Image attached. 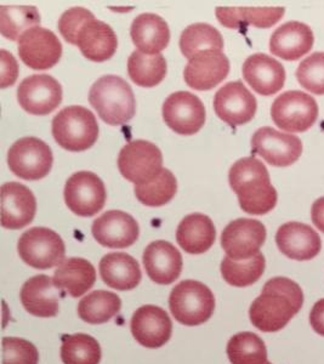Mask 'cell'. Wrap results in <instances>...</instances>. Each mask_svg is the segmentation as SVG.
Masks as SVG:
<instances>
[{
    "mask_svg": "<svg viewBox=\"0 0 324 364\" xmlns=\"http://www.w3.org/2000/svg\"><path fill=\"white\" fill-rule=\"evenodd\" d=\"M230 185L239 205L250 215H265L277 204V191L271 185L266 166L256 158H242L230 169Z\"/></svg>",
    "mask_w": 324,
    "mask_h": 364,
    "instance_id": "obj_1",
    "label": "cell"
},
{
    "mask_svg": "<svg viewBox=\"0 0 324 364\" xmlns=\"http://www.w3.org/2000/svg\"><path fill=\"white\" fill-rule=\"evenodd\" d=\"M89 101L101 119L109 125H124L133 119L136 102L133 89L118 75H104L92 84Z\"/></svg>",
    "mask_w": 324,
    "mask_h": 364,
    "instance_id": "obj_2",
    "label": "cell"
},
{
    "mask_svg": "<svg viewBox=\"0 0 324 364\" xmlns=\"http://www.w3.org/2000/svg\"><path fill=\"white\" fill-rule=\"evenodd\" d=\"M51 129L58 145L71 152L90 149L99 137L95 116L83 106H70L61 109L53 119Z\"/></svg>",
    "mask_w": 324,
    "mask_h": 364,
    "instance_id": "obj_3",
    "label": "cell"
},
{
    "mask_svg": "<svg viewBox=\"0 0 324 364\" xmlns=\"http://www.w3.org/2000/svg\"><path fill=\"white\" fill-rule=\"evenodd\" d=\"M169 307L178 322L195 327L210 319L215 310V298L205 284L190 279L171 290Z\"/></svg>",
    "mask_w": 324,
    "mask_h": 364,
    "instance_id": "obj_4",
    "label": "cell"
},
{
    "mask_svg": "<svg viewBox=\"0 0 324 364\" xmlns=\"http://www.w3.org/2000/svg\"><path fill=\"white\" fill-rule=\"evenodd\" d=\"M17 252L31 267L49 269L65 260L66 248L56 232L50 228H33L20 237Z\"/></svg>",
    "mask_w": 324,
    "mask_h": 364,
    "instance_id": "obj_5",
    "label": "cell"
},
{
    "mask_svg": "<svg viewBox=\"0 0 324 364\" xmlns=\"http://www.w3.org/2000/svg\"><path fill=\"white\" fill-rule=\"evenodd\" d=\"M271 117L279 129L291 133H303L318 118L316 100L303 91H287L274 100Z\"/></svg>",
    "mask_w": 324,
    "mask_h": 364,
    "instance_id": "obj_6",
    "label": "cell"
},
{
    "mask_svg": "<svg viewBox=\"0 0 324 364\" xmlns=\"http://www.w3.org/2000/svg\"><path fill=\"white\" fill-rule=\"evenodd\" d=\"M53 161L50 147L37 137L20 139L9 149V168L16 176L28 181L45 178Z\"/></svg>",
    "mask_w": 324,
    "mask_h": 364,
    "instance_id": "obj_7",
    "label": "cell"
},
{
    "mask_svg": "<svg viewBox=\"0 0 324 364\" xmlns=\"http://www.w3.org/2000/svg\"><path fill=\"white\" fill-rule=\"evenodd\" d=\"M163 154L157 146L145 140L130 141L122 149L118 168L126 180L144 185L162 171Z\"/></svg>",
    "mask_w": 324,
    "mask_h": 364,
    "instance_id": "obj_8",
    "label": "cell"
},
{
    "mask_svg": "<svg viewBox=\"0 0 324 364\" xmlns=\"http://www.w3.org/2000/svg\"><path fill=\"white\" fill-rule=\"evenodd\" d=\"M107 198L102 180L92 171H78L65 186V202L75 215L90 218L104 208Z\"/></svg>",
    "mask_w": 324,
    "mask_h": 364,
    "instance_id": "obj_9",
    "label": "cell"
},
{
    "mask_svg": "<svg viewBox=\"0 0 324 364\" xmlns=\"http://www.w3.org/2000/svg\"><path fill=\"white\" fill-rule=\"evenodd\" d=\"M266 235V228L258 220L237 219L225 228L221 245L232 260H249L260 252Z\"/></svg>",
    "mask_w": 324,
    "mask_h": 364,
    "instance_id": "obj_10",
    "label": "cell"
},
{
    "mask_svg": "<svg viewBox=\"0 0 324 364\" xmlns=\"http://www.w3.org/2000/svg\"><path fill=\"white\" fill-rule=\"evenodd\" d=\"M17 100L29 114L45 116L54 112L63 102V87L51 75H31L18 85Z\"/></svg>",
    "mask_w": 324,
    "mask_h": 364,
    "instance_id": "obj_11",
    "label": "cell"
},
{
    "mask_svg": "<svg viewBox=\"0 0 324 364\" xmlns=\"http://www.w3.org/2000/svg\"><path fill=\"white\" fill-rule=\"evenodd\" d=\"M18 55L22 63L32 70H49L63 56V44L56 34L44 27H34L18 39Z\"/></svg>",
    "mask_w": 324,
    "mask_h": 364,
    "instance_id": "obj_12",
    "label": "cell"
},
{
    "mask_svg": "<svg viewBox=\"0 0 324 364\" xmlns=\"http://www.w3.org/2000/svg\"><path fill=\"white\" fill-rule=\"evenodd\" d=\"M252 147L255 154L274 166L294 164L303 154V144L299 137L281 133L270 127H264L252 137Z\"/></svg>",
    "mask_w": 324,
    "mask_h": 364,
    "instance_id": "obj_13",
    "label": "cell"
},
{
    "mask_svg": "<svg viewBox=\"0 0 324 364\" xmlns=\"http://www.w3.org/2000/svg\"><path fill=\"white\" fill-rule=\"evenodd\" d=\"M163 119L175 133L193 135L205 123V108L200 97L188 91H178L163 104Z\"/></svg>",
    "mask_w": 324,
    "mask_h": 364,
    "instance_id": "obj_14",
    "label": "cell"
},
{
    "mask_svg": "<svg viewBox=\"0 0 324 364\" xmlns=\"http://www.w3.org/2000/svg\"><path fill=\"white\" fill-rule=\"evenodd\" d=\"M256 108L255 96L241 80L226 84L214 97L216 116L231 127L249 123L256 113Z\"/></svg>",
    "mask_w": 324,
    "mask_h": 364,
    "instance_id": "obj_15",
    "label": "cell"
},
{
    "mask_svg": "<svg viewBox=\"0 0 324 364\" xmlns=\"http://www.w3.org/2000/svg\"><path fill=\"white\" fill-rule=\"evenodd\" d=\"M92 232L96 242L106 248L124 249L136 242L140 228L129 214L109 210L92 223Z\"/></svg>",
    "mask_w": 324,
    "mask_h": 364,
    "instance_id": "obj_16",
    "label": "cell"
},
{
    "mask_svg": "<svg viewBox=\"0 0 324 364\" xmlns=\"http://www.w3.org/2000/svg\"><path fill=\"white\" fill-rule=\"evenodd\" d=\"M230 61L222 51L207 50L188 61L183 78L195 90H210L229 75Z\"/></svg>",
    "mask_w": 324,
    "mask_h": 364,
    "instance_id": "obj_17",
    "label": "cell"
},
{
    "mask_svg": "<svg viewBox=\"0 0 324 364\" xmlns=\"http://www.w3.org/2000/svg\"><path fill=\"white\" fill-rule=\"evenodd\" d=\"M137 343L148 348H159L171 339L173 323L166 311L153 305H146L135 311L130 323Z\"/></svg>",
    "mask_w": 324,
    "mask_h": 364,
    "instance_id": "obj_18",
    "label": "cell"
},
{
    "mask_svg": "<svg viewBox=\"0 0 324 364\" xmlns=\"http://www.w3.org/2000/svg\"><path fill=\"white\" fill-rule=\"evenodd\" d=\"M37 200L32 191L18 182H6L1 186V226L20 230L33 221Z\"/></svg>",
    "mask_w": 324,
    "mask_h": 364,
    "instance_id": "obj_19",
    "label": "cell"
},
{
    "mask_svg": "<svg viewBox=\"0 0 324 364\" xmlns=\"http://www.w3.org/2000/svg\"><path fill=\"white\" fill-rule=\"evenodd\" d=\"M296 315L291 302L283 295L261 291L249 309L250 322L265 333L282 331Z\"/></svg>",
    "mask_w": 324,
    "mask_h": 364,
    "instance_id": "obj_20",
    "label": "cell"
},
{
    "mask_svg": "<svg viewBox=\"0 0 324 364\" xmlns=\"http://www.w3.org/2000/svg\"><path fill=\"white\" fill-rule=\"evenodd\" d=\"M142 261L147 276L161 286L174 283L183 271L181 254L166 240H156L147 245Z\"/></svg>",
    "mask_w": 324,
    "mask_h": 364,
    "instance_id": "obj_21",
    "label": "cell"
},
{
    "mask_svg": "<svg viewBox=\"0 0 324 364\" xmlns=\"http://www.w3.org/2000/svg\"><path fill=\"white\" fill-rule=\"evenodd\" d=\"M279 252L291 260H312L322 248L320 237L311 226L301 223L282 225L276 235Z\"/></svg>",
    "mask_w": 324,
    "mask_h": 364,
    "instance_id": "obj_22",
    "label": "cell"
},
{
    "mask_svg": "<svg viewBox=\"0 0 324 364\" xmlns=\"http://www.w3.org/2000/svg\"><path fill=\"white\" fill-rule=\"evenodd\" d=\"M63 290L55 284L54 278L38 274L29 278L22 287L20 299L25 310L36 317L50 318L60 311V296Z\"/></svg>",
    "mask_w": 324,
    "mask_h": 364,
    "instance_id": "obj_23",
    "label": "cell"
},
{
    "mask_svg": "<svg viewBox=\"0 0 324 364\" xmlns=\"http://www.w3.org/2000/svg\"><path fill=\"white\" fill-rule=\"evenodd\" d=\"M243 77L255 92L264 96L279 92L286 83L282 63L265 54H254L245 60Z\"/></svg>",
    "mask_w": 324,
    "mask_h": 364,
    "instance_id": "obj_24",
    "label": "cell"
},
{
    "mask_svg": "<svg viewBox=\"0 0 324 364\" xmlns=\"http://www.w3.org/2000/svg\"><path fill=\"white\" fill-rule=\"evenodd\" d=\"M313 43V32L308 25L298 21L287 22L271 36L270 51L286 61H296L308 54Z\"/></svg>",
    "mask_w": 324,
    "mask_h": 364,
    "instance_id": "obj_25",
    "label": "cell"
},
{
    "mask_svg": "<svg viewBox=\"0 0 324 364\" xmlns=\"http://www.w3.org/2000/svg\"><path fill=\"white\" fill-rule=\"evenodd\" d=\"M75 46L87 60L104 63L116 54L118 39L107 23L92 18L80 28Z\"/></svg>",
    "mask_w": 324,
    "mask_h": 364,
    "instance_id": "obj_26",
    "label": "cell"
},
{
    "mask_svg": "<svg viewBox=\"0 0 324 364\" xmlns=\"http://www.w3.org/2000/svg\"><path fill=\"white\" fill-rule=\"evenodd\" d=\"M134 44L141 53L157 55L171 42V29L166 20L156 14H141L130 28Z\"/></svg>",
    "mask_w": 324,
    "mask_h": 364,
    "instance_id": "obj_27",
    "label": "cell"
},
{
    "mask_svg": "<svg viewBox=\"0 0 324 364\" xmlns=\"http://www.w3.org/2000/svg\"><path fill=\"white\" fill-rule=\"evenodd\" d=\"M102 281L113 289H135L141 282L142 273L135 259L125 252H111L100 261Z\"/></svg>",
    "mask_w": 324,
    "mask_h": 364,
    "instance_id": "obj_28",
    "label": "cell"
},
{
    "mask_svg": "<svg viewBox=\"0 0 324 364\" xmlns=\"http://www.w3.org/2000/svg\"><path fill=\"white\" fill-rule=\"evenodd\" d=\"M96 271L92 262L82 257H68L55 269L54 282L58 289L72 298H80L95 284Z\"/></svg>",
    "mask_w": 324,
    "mask_h": 364,
    "instance_id": "obj_29",
    "label": "cell"
},
{
    "mask_svg": "<svg viewBox=\"0 0 324 364\" xmlns=\"http://www.w3.org/2000/svg\"><path fill=\"white\" fill-rule=\"evenodd\" d=\"M216 238L215 226L209 216L195 213L180 223L176 231L178 245L193 255H200L212 248Z\"/></svg>",
    "mask_w": 324,
    "mask_h": 364,
    "instance_id": "obj_30",
    "label": "cell"
},
{
    "mask_svg": "<svg viewBox=\"0 0 324 364\" xmlns=\"http://www.w3.org/2000/svg\"><path fill=\"white\" fill-rule=\"evenodd\" d=\"M283 8H217L216 17L227 28L239 29L250 25L258 28H270L284 15Z\"/></svg>",
    "mask_w": 324,
    "mask_h": 364,
    "instance_id": "obj_31",
    "label": "cell"
},
{
    "mask_svg": "<svg viewBox=\"0 0 324 364\" xmlns=\"http://www.w3.org/2000/svg\"><path fill=\"white\" fill-rule=\"evenodd\" d=\"M166 61L161 54L148 55L135 50L128 60V73L139 87H152L166 78Z\"/></svg>",
    "mask_w": 324,
    "mask_h": 364,
    "instance_id": "obj_32",
    "label": "cell"
},
{
    "mask_svg": "<svg viewBox=\"0 0 324 364\" xmlns=\"http://www.w3.org/2000/svg\"><path fill=\"white\" fill-rule=\"evenodd\" d=\"M122 300L106 290H96L84 296L78 304V316L89 324H104L119 314Z\"/></svg>",
    "mask_w": 324,
    "mask_h": 364,
    "instance_id": "obj_33",
    "label": "cell"
},
{
    "mask_svg": "<svg viewBox=\"0 0 324 364\" xmlns=\"http://www.w3.org/2000/svg\"><path fill=\"white\" fill-rule=\"evenodd\" d=\"M180 49L185 58L191 60L200 53L207 50L222 51L224 39L220 32L207 23L188 26L180 37Z\"/></svg>",
    "mask_w": 324,
    "mask_h": 364,
    "instance_id": "obj_34",
    "label": "cell"
},
{
    "mask_svg": "<svg viewBox=\"0 0 324 364\" xmlns=\"http://www.w3.org/2000/svg\"><path fill=\"white\" fill-rule=\"evenodd\" d=\"M265 267L266 260L261 252L244 261L232 260L226 257L221 262V274L230 286L244 288L256 283L265 272Z\"/></svg>",
    "mask_w": 324,
    "mask_h": 364,
    "instance_id": "obj_35",
    "label": "cell"
},
{
    "mask_svg": "<svg viewBox=\"0 0 324 364\" xmlns=\"http://www.w3.org/2000/svg\"><path fill=\"white\" fill-rule=\"evenodd\" d=\"M40 14L36 6H1L0 32L6 39L17 41L29 29L40 23Z\"/></svg>",
    "mask_w": 324,
    "mask_h": 364,
    "instance_id": "obj_36",
    "label": "cell"
},
{
    "mask_svg": "<svg viewBox=\"0 0 324 364\" xmlns=\"http://www.w3.org/2000/svg\"><path fill=\"white\" fill-rule=\"evenodd\" d=\"M227 356L232 364H266V345L254 333H238L227 343Z\"/></svg>",
    "mask_w": 324,
    "mask_h": 364,
    "instance_id": "obj_37",
    "label": "cell"
},
{
    "mask_svg": "<svg viewBox=\"0 0 324 364\" xmlns=\"http://www.w3.org/2000/svg\"><path fill=\"white\" fill-rule=\"evenodd\" d=\"M136 198L146 207H163L174 198L178 181L171 170L162 169L153 180L144 185H135Z\"/></svg>",
    "mask_w": 324,
    "mask_h": 364,
    "instance_id": "obj_38",
    "label": "cell"
},
{
    "mask_svg": "<svg viewBox=\"0 0 324 364\" xmlns=\"http://www.w3.org/2000/svg\"><path fill=\"white\" fill-rule=\"evenodd\" d=\"M61 360L63 364H99L100 343L87 334L63 336Z\"/></svg>",
    "mask_w": 324,
    "mask_h": 364,
    "instance_id": "obj_39",
    "label": "cell"
},
{
    "mask_svg": "<svg viewBox=\"0 0 324 364\" xmlns=\"http://www.w3.org/2000/svg\"><path fill=\"white\" fill-rule=\"evenodd\" d=\"M300 85L316 95H324V53H315L305 58L296 70Z\"/></svg>",
    "mask_w": 324,
    "mask_h": 364,
    "instance_id": "obj_40",
    "label": "cell"
},
{
    "mask_svg": "<svg viewBox=\"0 0 324 364\" xmlns=\"http://www.w3.org/2000/svg\"><path fill=\"white\" fill-rule=\"evenodd\" d=\"M3 364H38L39 353L33 343L20 338H4Z\"/></svg>",
    "mask_w": 324,
    "mask_h": 364,
    "instance_id": "obj_41",
    "label": "cell"
},
{
    "mask_svg": "<svg viewBox=\"0 0 324 364\" xmlns=\"http://www.w3.org/2000/svg\"><path fill=\"white\" fill-rule=\"evenodd\" d=\"M92 18H95V16L87 9H70L65 11L61 18L58 20V31H60V33L63 34L66 42L71 43L72 46H75L80 28Z\"/></svg>",
    "mask_w": 324,
    "mask_h": 364,
    "instance_id": "obj_42",
    "label": "cell"
},
{
    "mask_svg": "<svg viewBox=\"0 0 324 364\" xmlns=\"http://www.w3.org/2000/svg\"><path fill=\"white\" fill-rule=\"evenodd\" d=\"M262 291H270L276 294L283 295L291 302L296 314L301 310L303 305V293L299 284L289 278L276 277L266 282Z\"/></svg>",
    "mask_w": 324,
    "mask_h": 364,
    "instance_id": "obj_43",
    "label": "cell"
},
{
    "mask_svg": "<svg viewBox=\"0 0 324 364\" xmlns=\"http://www.w3.org/2000/svg\"><path fill=\"white\" fill-rule=\"evenodd\" d=\"M0 60H1V82L0 87H4L14 85L16 82L17 75H18V66H17L16 60L13 55L8 53L6 50L0 51Z\"/></svg>",
    "mask_w": 324,
    "mask_h": 364,
    "instance_id": "obj_44",
    "label": "cell"
},
{
    "mask_svg": "<svg viewBox=\"0 0 324 364\" xmlns=\"http://www.w3.org/2000/svg\"><path fill=\"white\" fill-rule=\"evenodd\" d=\"M310 323L313 331L320 336H324V299L317 301L310 312Z\"/></svg>",
    "mask_w": 324,
    "mask_h": 364,
    "instance_id": "obj_45",
    "label": "cell"
},
{
    "mask_svg": "<svg viewBox=\"0 0 324 364\" xmlns=\"http://www.w3.org/2000/svg\"><path fill=\"white\" fill-rule=\"evenodd\" d=\"M311 219L313 225L324 233V197L317 199L312 205Z\"/></svg>",
    "mask_w": 324,
    "mask_h": 364,
    "instance_id": "obj_46",
    "label": "cell"
},
{
    "mask_svg": "<svg viewBox=\"0 0 324 364\" xmlns=\"http://www.w3.org/2000/svg\"><path fill=\"white\" fill-rule=\"evenodd\" d=\"M266 364H272V363H270V362H267V363H266Z\"/></svg>",
    "mask_w": 324,
    "mask_h": 364,
    "instance_id": "obj_47",
    "label": "cell"
}]
</instances>
